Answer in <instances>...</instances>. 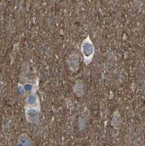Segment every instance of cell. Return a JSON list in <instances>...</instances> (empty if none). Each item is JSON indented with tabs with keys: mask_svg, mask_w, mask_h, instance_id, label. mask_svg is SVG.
Segmentation results:
<instances>
[{
	"mask_svg": "<svg viewBox=\"0 0 145 146\" xmlns=\"http://www.w3.org/2000/svg\"><path fill=\"white\" fill-rule=\"evenodd\" d=\"M73 92L75 93V95L77 96H82L84 94V85L81 81H79L75 83L73 87Z\"/></svg>",
	"mask_w": 145,
	"mask_h": 146,
	"instance_id": "obj_5",
	"label": "cell"
},
{
	"mask_svg": "<svg viewBox=\"0 0 145 146\" xmlns=\"http://www.w3.org/2000/svg\"><path fill=\"white\" fill-rule=\"evenodd\" d=\"M19 146H32V140L26 134H22L19 138Z\"/></svg>",
	"mask_w": 145,
	"mask_h": 146,
	"instance_id": "obj_6",
	"label": "cell"
},
{
	"mask_svg": "<svg viewBox=\"0 0 145 146\" xmlns=\"http://www.w3.org/2000/svg\"><path fill=\"white\" fill-rule=\"evenodd\" d=\"M121 122L122 121H121V117L119 115V113L116 112L115 114H114V117H113V120H112V125L115 128L118 129L121 125Z\"/></svg>",
	"mask_w": 145,
	"mask_h": 146,
	"instance_id": "obj_7",
	"label": "cell"
},
{
	"mask_svg": "<svg viewBox=\"0 0 145 146\" xmlns=\"http://www.w3.org/2000/svg\"><path fill=\"white\" fill-rule=\"evenodd\" d=\"M26 120L33 124H38L39 122V112L40 109L37 108H24Z\"/></svg>",
	"mask_w": 145,
	"mask_h": 146,
	"instance_id": "obj_2",
	"label": "cell"
},
{
	"mask_svg": "<svg viewBox=\"0 0 145 146\" xmlns=\"http://www.w3.org/2000/svg\"><path fill=\"white\" fill-rule=\"evenodd\" d=\"M68 64L71 70L76 71L79 68V65H80V58H79V55L77 54H72L68 57Z\"/></svg>",
	"mask_w": 145,
	"mask_h": 146,
	"instance_id": "obj_4",
	"label": "cell"
},
{
	"mask_svg": "<svg viewBox=\"0 0 145 146\" xmlns=\"http://www.w3.org/2000/svg\"><path fill=\"white\" fill-rule=\"evenodd\" d=\"M24 108H37V109H40L39 99H38V96L36 95L35 92H32L31 94L28 95L27 98H26V101H25Z\"/></svg>",
	"mask_w": 145,
	"mask_h": 146,
	"instance_id": "obj_3",
	"label": "cell"
},
{
	"mask_svg": "<svg viewBox=\"0 0 145 146\" xmlns=\"http://www.w3.org/2000/svg\"><path fill=\"white\" fill-rule=\"evenodd\" d=\"M81 52L83 56L84 63L86 65H89L95 56V46L94 43L92 42L89 36H87L81 43Z\"/></svg>",
	"mask_w": 145,
	"mask_h": 146,
	"instance_id": "obj_1",
	"label": "cell"
}]
</instances>
